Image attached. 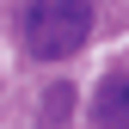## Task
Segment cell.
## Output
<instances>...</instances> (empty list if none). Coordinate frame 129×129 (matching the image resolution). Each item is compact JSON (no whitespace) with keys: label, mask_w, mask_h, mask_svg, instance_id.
<instances>
[{"label":"cell","mask_w":129,"mask_h":129,"mask_svg":"<svg viewBox=\"0 0 129 129\" xmlns=\"http://www.w3.org/2000/svg\"><path fill=\"white\" fill-rule=\"evenodd\" d=\"M19 37L37 61H61L92 37V0H31L19 12Z\"/></svg>","instance_id":"cell-1"},{"label":"cell","mask_w":129,"mask_h":129,"mask_svg":"<svg viewBox=\"0 0 129 129\" xmlns=\"http://www.w3.org/2000/svg\"><path fill=\"white\" fill-rule=\"evenodd\" d=\"M92 129H129V74H105L92 92Z\"/></svg>","instance_id":"cell-2"},{"label":"cell","mask_w":129,"mask_h":129,"mask_svg":"<svg viewBox=\"0 0 129 129\" xmlns=\"http://www.w3.org/2000/svg\"><path fill=\"white\" fill-rule=\"evenodd\" d=\"M31 129H74V86H49L31 111Z\"/></svg>","instance_id":"cell-3"}]
</instances>
